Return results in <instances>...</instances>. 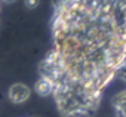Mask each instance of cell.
<instances>
[{
  "label": "cell",
  "instance_id": "obj_1",
  "mask_svg": "<svg viewBox=\"0 0 126 117\" xmlns=\"http://www.w3.org/2000/svg\"><path fill=\"white\" fill-rule=\"evenodd\" d=\"M34 90L64 117L94 114L126 62V0H55Z\"/></svg>",
  "mask_w": 126,
  "mask_h": 117
},
{
  "label": "cell",
  "instance_id": "obj_2",
  "mask_svg": "<svg viewBox=\"0 0 126 117\" xmlns=\"http://www.w3.org/2000/svg\"><path fill=\"white\" fill-rule=\"evenodd\" d=\"M31 88L22 82H16L8 89V99L12 104H24L31 98Z\"/></svg>",
  "mask_w": 126,
  "mask_h": 117
},
{
  "label": "cell",
  "instance_id": "obj_5",
  "mask_svg": "<svg viewBox=\"0 0 126 117\" xmlns=\"http://www.w3.org/2000/svg\"><path fill=\"white\" fill-rule=\"evenodd\" d=\"M39 3H40V0H24V5H25V8H28V9L37 8Z\"/></svg>",
  "mask_w": 126,
  "mask_h": 117
},
{
  "label": "cell",
  "instance_id": "obj_4",
  "mask_svg": "<svg viewBox=\"0 0 126 117\" xmlns=\"http://www.w3.org/2000/svg\"><path fill=\"white\" fill-rule=\"evenodd\" d=\"M116 79H120L122 82L126 83V62L119 68V71H117V74H116Z\"/></svg>",
  "mask_w": 126,
  "mask_h": 117
},
{
  "label": "cell",
  "instance_id": "obj_6",
  "mask_svg": "<svg viewBox=\"0 0 126 117\" xmlns=\"http://www.w3.org/2000/svg\"><path fill=\"white\" fill-rule=\"evenodd\" d=\"M12 2H15V0H0V11H2V6H3V5H6V3H12Z\"/></svg>",
  "mask_w": 126,
  "mask_h": 117
},
{
  "label": "cell",
  "instance_id": "obj_3",
  "mask_svg": "<svg viewBox=\"0 0 126 117\" xmlns=\"http://www.w3.org/2000/svg\"><path fill=\"white\" fill-rule=\"evenodd\" d=\"M113 108H114L116 117H126V89L114 95Z\"/></svg>",
  "mask_w": 126,
  "mask_h": 117
}]
</instances>
